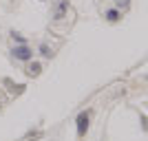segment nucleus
Wrapping results in <instances>:
<instances>
[{
    "instance_id": "nucleus-13",
    "label": "nucleus",
    "mask_w": 148,
    "mask_h": 141,
    "mask_svg": "<svg viewBox=\"0 0 148 141\" xmlns=\"http://www.w3.org/2000/svg\"><path fill=\"white\" fill-rule=\"evenodd\" d=\"M40 2H44V0H40Z\"/></svg>"
},
{
    "instance_id": "nucleus-8",
    "label": "nucleus",
    "mask_w": 148,
    "mask_h": 141,
    "mask_svg": "<svg viewBox=\"0 0 148 141\" xmlns=\"http://www.w3.org/2000/svg\"><path fill=\"white\" fill-rule=\"evenodd\" d=\"M42 137H44L42 130H29V132L22 137V141H38V139H42Z\"/></svg>"
},
{
    "instance_id": "nucleus-6",
    "label": "nucleus",
    "mask_w": 148,
    "mask_h": 141,
    "mask_svg": "<svg viewBox=\"0 0 148 141\" xmlns=\"http://www.w3.org/2000/svg\"><path fill=\"white\" fill-rule=\"evenodd\" d=\"M38 53H40L42 57H47V60H51V57L56 55V53H53V49H51L47 42H40V46H38Z\"/></svg>"
},
{
    "instance_id": "nucleus-3",
    "label": "nucleus",
    "mask_w": 148,
    "mask_h": 141,
    "mask_svg": "<svg viewBox=\"0 0 148 141\" xmlns=\"http://www.w3.org/2000/svg\"><path fill=\"white\" fill-rule=\"evenodd\" d=\"M69 13V0H58L53 7V20H64Z\"/></svg>"
},
{
    "instance_id": "nucleus-9",
    "label": "nucleus",
    "mask_w": 148,
    "mask_h": 141,
    "mask_svg": "<svg viewBox=\"0 0 148 141\" xmlns=\"http://www.w3.org/2000/svg\"><path fill=\"white\" fill-rule=\"evenodd\" d=\"M9 35H11V40H13L16 44H27V37L22 35V33H18V31H11Z\"/></svg>"
},
{
    "instance_id": "nucleus-12",
    "label": "nucleus",
    "mask_w": 148,
    "mask_h": 141,
    "mask_svg": "<svg viewBox=\"0 0 148 141\" xmlns=\"http://www.w3.org/2000/svg\"><path fill=\"white\" fill-rule=\"evenodd\" d=\"M0 104H2V99H0Z\"/></svg>"
},
{
    "instance_id": "nucleus-2",
    "label": "nucleus",
    "mask_w": 148,
    "mask_h": 141,
    "mask_svg": "<svg viewBox=\"0 0 148 141\" xmlns=\"http://www.w3.org/2000/svg\"><path fill=\"white\" fill-rule=\"evenodd\" d=\"M11 55L18 62H31L33 60V49H31L29 44H16L11 49Z\"/></svg>"
},
{
    "instance_id": "nucleus-1",
    "label": "nucleus",
    "mask_w": 148,
    "mask_h": 141,
    "mask_svg": "<svg viewBox=\"0 0 148 141\" xmlns=\"http://www.w3.org/2000/svg\"><path fill=\"white\" fill-rule=\"evenodd\" d=\"M88 123H91V110H82L75 117V132H77V137H86Z\"/></svg>"
},
{
    "instance_id": "nucleus-7",
    "label": "nucleus",
    "mask_w": 148,
    "mask_h": 141,
    "mask_svg": "<svg viewBox=\"0 0 148 141\" xmlns=\"http://www.w3.org/2000/svg\"><path fill=\"white\" fill-rule=\"evenodd\" d=\"M104 18L108 20V22H119V20H122V11H119V9H108V11L104 13Z\"/></svg>"
},
{
    "instance_id": "nucleus-10",
    "label": "nucleus",
    "mask_w": 148,
    "mask_h": 141,
    "mask_svg": "<svg viewBox=\"0 0 148 141\" xmlns=\"http://www.w3.org/2000/svg\"><path fill=\"white\" fill-rule=\"evenodd\" d=\"M128 7H130V0H115V9H119V11L128 9Z\"/></svg>"
},
{
    "instance_id": "nucleus-5",
    "label": "nucleus",
    "mask_w": 148,
    "mask_h": 141,
    "mask_svg": "<svg viewBox=\"0 0 148 141\" xmlns=\"http://www.w3.org/2000/svg\"><path fill=\"white\" fill-rule=\"evenodd\" d=\"M25 73H27V77H38V75L42 73V64L40 62H27V68H25Z\"/></svg>"
},
{
    "instance_id": "nucleus-4",
    "label": "nucleus",
    "mask_w": 148,
    "mask_h": 141,
    "mask_svg": "<svg viewBox=\"0 0 148 141\" xmlns=\"http://www.w3.org/2000/svg\"><path fill=\"white\" fill-rule=\"evenodd\" d=\"M2 84H5L7 88H9V93H11V95H16V97H18V95H22V93H25V88H27L25 84H13L9 77H5V80H2Z\"/></svg>"
},
{
    "instance_id": "nucleus-11",
    "label": "nucleus",
    "mask_w": 148,
    "mask_h": 141,
    "mask_svg": "<svg viewBox=\"0 0 148 141\" xmlns=\"http://www.w3.org/2000/svg\"><path fill=\"white\" fill-rule=\"evenodd\" d=\"M142 126H144V130H148V119L142 115Z\"/></svg>"
}]
</instances>
